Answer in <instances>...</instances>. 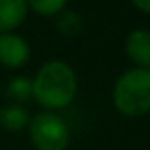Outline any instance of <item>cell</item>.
Segmentation results:
<instances>
[{
    "label": "cell",
    "mask_w": 150,
    "mask_h": 150,
    "mask_svg": "<svg viewBox=\"0 0 150 150\" xmlns=\"http://www.w3.org/2000/svg\"><path fill=\"white\" fill-rule=\"evenodd\" d=\"M30 48L23 36L15 33L0 34V63L8 69H19L29 61Z\"/></svg>",
    "instance_id": "obj_4"
},
{
    "label": "cell",
    "mask_w": 150,
    "mask_h": 150,
    "mask_svg": "<svg viewBox=\"0 0 150 150\" xmlns=\"http://www.w3.org/2000/svg\"><path fill=\"white\" fill-rule=\"evenodd\" d=\"M8 97H11L13 101L23 103L33 97V80H29L27 76H15L8 82Z\"/></svg>",
    "instance_id": "obj_8"
},
{
    "label": "cell",
    "mask_w": 150,
    "mask_h": 150,
    "mask_svg": "<svg viewBox=\"0 0 150 150\" xmlns=\"http://www.w3.org/2000/svg\"><path fill=\"white\" fill-rule=\"evenodd\" d=\"M0 125L8 131H19L29 125V112L17 103H11L0 108Z\"/></svg>",
    "instance_id": "obj_7"
},
{
    "label": "cell",
    "mask_w": 150,
    "mask_h": 150,
    "mask_svg": "<svg viewBox=\"0 0 150 150\" xmlns=\"http://www.w3.org/2000/svg\"><path fill=\"white\" fill-rule=\"evenodd\" d=\"M112 101L124 116L137 118L150 112V69L133 67L125 70L114 84Z\"/></svg>",
    "instance_id": "obj_2"
},
{
    "label": "cell",
    "mask_w": 150,
    "mask_h": 150,
    "mask_svg": "<svg viewBox=\"0 0 150 150\" xmlns=\"http://www.w3.org/2000/svg\"><path fill=\"white\" fill-rule=\"evenodd\" d=\"M29 135L36 150H67L70 143L67 122L53 112H40L30 118Z\"/></svg>",
    "instance_id": "obj_3"
},
{
    "label": "cell",
    "mask_w": 150,
    "mask_h": 150,
    "mask_svg": "<svg viewBox=\"0 0 150 150\" xmlns=\"http://www.w3.org/2000/svg\"><path fill=\"white\" fill-rule=\"evenodd\" d=\"M125 51L139 69H150V30L135 29L125 40Z\"/></svg>",
    "instance_id": "obj_5"
},
{
    "label": "cell",
    "mask_w": 150,
    "mask_h": 150,
    "mask_svg": "<svg viewBox=\"0 0 150 150\" xmlns=\"http://www.w3.org/2000/svg\"><path fill=\"white\" fill-rule=\"evenodd\" d=\"M27 0H0V34L11 33L27 17Z\"/></svg>",
    "instance_id": "obj_6"
},
{
    "label": "cell",
    "mask_w": 150,
    "mask_h": 150,
    "mask_svg": "<svg viewBox=\"0 0 150 150\" xmlns=\"http://www.w3.org/2000/svg\"><path fill=\"white\" fill-rule=\"evenodd\" d=\"M78 78L74 69L61 59L48 61L33 78V97L40 106L50 110L65 108L74 101Z\"/></svg>",
    "instance_id": "obj_1"
},
{
    "label": "cell",
    "mask_w": 150,
    "mask_h": 150,
    "mask_svg": "<svg viewBox=\"0 0 150 150\" xmlns=\"http://www.w3.org/2000/svg\"><path fill=\"white\" fill-rule=\"evenodd\" d=\"M133 4H135L137 8H139L141 11H144V13H150V0H131Z\"/></svg>",
    "instance_id": "obj_10"
},
{
    "label": "cell",
    "mask_w": 150,
    "mask_h": 150,
    "mask_svg": "<svg viewBox=\"0 0 150 150\" xmlns=\"http://www.w3.org/2000/svg\"><path fill=\"white\" fill-rule=\"evenodd\" d=\"M69 0H27L29 8H33L40 15H57Z\"/></svg>",
    "instance_id": "obj_9"
}]
</instances>
